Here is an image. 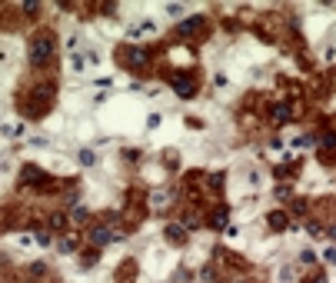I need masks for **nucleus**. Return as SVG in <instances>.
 Returning <instances> with one entry per match:
<instances>
[{
  "mask_svg": "<svg viewBox=\"0 0 336 283\" xmlns=\"http://www.w3.org/2000/svg\"><path fill=\"white\" fill-rule=\"evenodd\" d=\"M50 54H54V37L50 34H37L30 40V63L34 67H43L50 60Z\"/></svg>",
  "mask_w": 336,
  "mask_h": 283,
  "instance_id": "obj_1",
  "label": "nucleus"
},
{
  "mask_svg": "<svg viewBox=\"0 0 336 283\" xmlns=\"http://www.w3.org/2000/svg\"><path fill=\"white\" fill-rule=\"evenodd\" d=\"M0 133H3L7 140H17V137L27 133V127H23V120H3V123H0Z\"/></svg>",
  "mask_w": 336,
  "mask_h": 283,
  "instance_id": "obj_2",
  "label": "nucleus"
},
{
  "mask_svg": "<svg viewBox=\"0 0 336 283\" xmlns=\"http://www.w3.org/2000/svg\"><path fill=\"white\" fill-rule=\"evenodd\" d=\"M266 223H270V230H277V233H283V230L290 226V217H286L283 210H270V213H266Z\"/></svg>",
  "mask_w": 336,
  "mask_h": 283,
  "instance_id": "obj_3",
  "label": "nucleus"
},
{
  "mask_svg": "<svg viewBox=\"0 0 336 283\" xmlns=\"http://www.w3.org/2000/svg\"><path fill=\"white\" fill-rule=\"evenodd\" d=\"M90 243H94L97 250H100V246H107V243H113V230H110L107 223H103V226H97L94 233H90Z\"/></svg>",
  "mask_w": 336,
  "mask_h": 283,
  "instance_id": "obj_4",
  "label": "nucleus"
},
{
  "mask_svg": "<svg viewBox=\"0 0 336 283\" xmlns=\"http://www.w3.org/2000/svg\"><path fill=\"white\" fill-rule=\"evenodd\" d=\"M163 237H167V243H173V246H180L183 240H187V230L180 223H170L167 230H163Z\"/></svg>",
  "mask_w": 336,
  "mask_h": 283,
  "instance_id": "obj_5",
  "label": "nucleus"
},
{
  "mask_svg": "<svg viewBox=\"0 0 336 283\" xmlns=\"http://www.w3.org/2000/svg\"><path fill=\"white\" fill-rule=\"evenodd\" d=\"M43 277H47V263H43V260L27 263V280H43Z\"/></svg>",
  "mask_w": 336,
  "mask_h": 283,
  "instance_id": "obj_6",
  "label": "nucleus"
},
{
  "mask_svg": "<svg viewBox=\"0 0 336 283\" xmlns=\"http://www.w3.org/2000/svg\"><path fill=\"white\" fill-rule=\"evenodd\" d=\"M77 163H80V167H97V153L90 150V147H83V150H77Z\"/></svg>",
  "mask_w": 336,
  "mask_h": 283,
  "instance_id": "obj_7",
  "label": "nucleus"
},
{
  "mask_svg": "<svg viewBox=\"0 0 336 283\" xmlns=\"http://www.w3.org/2000/svg\"><path fill=\"white\" fill-rule=\"evenodd\" d=\"M127 60H130L133 67H147V60H150V54H147V50H140V47H133L130 54H127Z\"/></svg>",
  "mask_w": 336,
  "mask_h": 283,
  "instance_id": "obj_8",
  "label": "nucleus"
},
{
  "mask_svg": "<svg viewBox=\"0 0 336 283\" xmlns=\"http://www.w3.org/2000/svg\"><path fill=\"white\" fill-rule=\"evenodd\" d=\"M167 200H170V193H167L163 187H160V190H150V207H153V210H157V207H163Z\"/></svg>",
  "mask_w": 336,
  "mask_h": 283,
  "instance_id": "obj_9",
  "label": "nucleus"
},
{
  "mask_svg": "<svg viewBox=\"0 0 336 283\" xmlns=\"http://www.w3.org/2000/svg\"><path fill=\"white\" fill-rule=\"evenodd\" d=\"M57 246H60V253H74V250H77V237H74V233H63Z\"/></svg>",
  "mask_w": 336,
  "mask_h": 283,
  "instance_id": "obj_10",
  "label": "nucleus"
},
{
  "mask_svg": "<svg viewBox=\"0 0 336 283\" xmlns=\"http://www.w3.org/2000/svg\"><path fill=\"white\" fill-rule=\"evenodd\" d=\"M87 217H90V210L83 207V203H80V207H74V210H70V220H74V223H87Z\"/></svg>",
  "mask_w": 336,
  "mask_h": 283,
  "instance_id": "obj_11",
  "label": "nucleus"
},
{
  "mask_svg": "<svg viewBox=\"0 0 336 283\" xmlns=\"http://www.w3.org/2000/svg\"><path fill=\"white\" fill-rule=\"evenodd\" d=\"M63 226H67V217H63V213H54V217H50V230H54V233H63Z\"/></svg>",
  "mask_w": 336,
  "mask_h": 283,
  "instance_id": "obj_12",
  "label": "nucleus"
},
{
  "mask_svg": "<svg viewBox=\"0 0 336 283\" xmlns=\"http://www.w3.org/2000/svg\"><path fill=\"white\" fill-rule=\"evenodd\" d=\"M200 23H203V17H193V20H183V23H180V34H193V30H197V27H200Z\"/></svg>",
  "mask_w": 336,
  "mask_h": 283,
  "instance_id": "obj_13",
  "label": "nucleus"
},
{
  "mask_svg": "<svg viewBox=\"0 0 336 283\" xmlns=\"http://www.w3.org/2000/svg\"><path fill=\"white\" fill-rule=\"evenodd\" d=\"M34 243L43 246V250H47V246H54V233H47V230H43V233H37V237H34Z\"/></svg>",
  "mask_w": 336,
  "mask_h": 283,
  "instance_id": "obj_14",
  "label": "nucleus"
},
{
  "mask_svg": "<svg viewBox=\"0 0 336 283\" xmlns=\"http://www.w3.org/2000/svg\"><path fill=\"white\" fill-rule=\"evenodd\" d=\"M290 217H306V200H293V207H290Z\"/></svg>",
  "mask_w": 336,
  "mask_h": 283,
  "instance_id": "obj_15",
  "label": "nucleus"
},
{
  "mask_svg": "<svg viewBox=\"0 0 336 283\" xmlns=\"http://www.w3.org/2000/svg\"><path fill=\"white\" fill-rule=\"evenodd\" d=\"M213 87H217V90H230V77L217 74V77H213Z\"/></svg>",
  "mask_w": 336,
  "mask_h": 283,
  "instance_id": "obj_16",
  "label": "nucleus"
},
{
  "mask_svg": "<svg viewBox=\"0 0 336 283\" xmlns=\"http://www.w3.org/2000/svg\"><path fill=\"white\" fill-rule=\"evenodd\" d=\"M226 220H230V213H226V210H217V217H213L210 223H213L217 230H220V226H226Z\"/></svg>",
  "mask_w": 336,
  "mask_h": 283,
  "instance_id": "obj_17",
  "label": "nucleus"
},
{
  "mask_svg": "<svg viewBox=\"0 0 336 283\" xmlns=\"http://www.w3.org/2000/svg\"><path fill=\"white\" fill-rule=\"evenodd\" d=\"M167 14L170 17H180V14H187V7L183 3H167Z\"/></svg>",
  "mask_w": 336,
  "mask_h": 283,
  "instance_id": "obj_18",
  "label": "nucleus"
},
{
  "mask_svg": "<svg viewBox=\"0 0 336 283\" xmlns=\"http://www.w3.org/2000/svg\"><path fill=\"white\" fill-rule=\"evenodd\" d=\"M70 67H74V70H77V74H83V67H87V60H83V57H70Z\"/></svg>",
  "mask_w": 336,
  "mask_h": 283,
  "instance_id": "obj_19",
  "label": "nucleus"
},
{
  "mask_svg": "<svg viewBox=\"0 0 336 283\" xmlns=\"http://www.w3.org/2000/svg\"><path fill=\"white\" fill-rule=\"evenodd\" d=\"M277 197H280V200H286V197H293V190L286 187V183H280V187H277Z\"/></svg>",
  "mask_w": 336,
  "mask_h": 283,
  "instance_id": "obj_20",
  "label": "nucleus"
},
{
  "mask_svg": "<svg viewBox=\"0 0 336 283\" xmlns=\"http://www.w3.org/2000/svg\"><path fill=\"white\" fill-rule=\"evenodd\" d=\"M94 87H107V90H110V87H113V80H110V77H97V80H94Z\"/></svg>",
  "mask_w": 336,
  "mask_h": 283,
  "instance_id": "obj_21",
  "label": "nucleus"
},
{
  "mask_svg": "<svg viewBox=\"0 0 336 283\" xmlns=\"http://www.w3.org/2000/svg\"><path fill=\"white\" fill-rule=\"evenodd\" d=\"M143 37V30H140V27H130V30H127V40H140Z\"/></svg>",
  "mask_w": 336,
  "mask_h": 283,
  "instance_id": "obj_22",
  "label": "nucleus"
},
{
  "mask_svg": "<svg viewBox=\"0 0 336 283\" xmlns=\"http://www.w3.org/2000/svg\"><path fill=\"white\" fill-rule=\"evenodd\" d=\"M200 280H206V283L213 280V270H210V266H203V270H200Z\"/></svg>",
  "mask_w": 336,
  "mask_h": 283,
  "instance_id": "obj_23",
  "label": "nucleus"
},
{
  "mask_svg": "<svg viewBox=\"0 0 336 283\" xmlns=\"http://www.w3.org/2000/svg\"><path fill=\"white\" fill-rule=\"evenodd\" d=\"M323 257H326V260H333V263H336V250H326Z\"/></svg>",
  "mask_w": 336,
  "mask_h": 283,
  "instance_id": "obj_24",
  "label": "nucleus"
},
{
  "mask_svg": "<svg viewBox=\"0 0 336 283\" xmlns=\"http://www.w3.org/2000/svg\"><path fill=\"white\" fill-rule=\"evenodd\" d=\"M326 237H330V240L336 243V226H330V230H326Z\"/></svg>",
  "mask_w": 336,
  "mask_h": 283,
  "instance_id": "obj_25",
  "label": "nucleus"
}]
</instances>
